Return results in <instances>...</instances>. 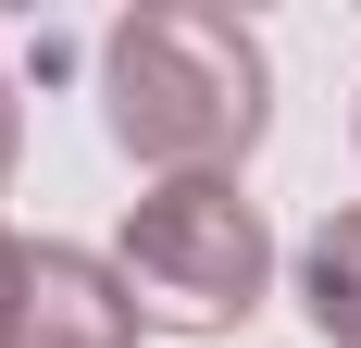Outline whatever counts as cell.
<instances>
[{"label":"cell","mask_w":361,"mask_h":348,"mask_svg":"<svg viewBox=\"0 0 361 348\" xmlns=\"http://www.w3.org/2000/svg\"><path fill=\"white\" fill-rule=\"evenodd\" d=\"M100 125L162 187L237 174L262 149V125H274V63L224 0H137L100 37Z\"/></svg>","instance_id":"cell-1"},{"label":"cell","mask_w":361,"mask_h":348,"mask_svg":"<svg viewBox=\"0 0 361 348\" xmlns=\"http://www.w3.org/2000/svg\"><path fill=\"white\" fill-rule=\"evenodd\" d=\"M112 274L137 286L149 323H175V336H224V323H250L274 299V224L237 174H187V187H149L125 199V249H112Z\"/></svg>","instance_id":"cell-2"},{"label":"cell","mask_w":361,"mask_h":348,"mask_svg":"<svg viewBox=\"0 0 361 348\" xmlns=\"http://www.w3.org/2000/svg\"><path fill=\"white\" fill-rule=\"evenodd\" d=\"M13 348H149V311H137V286L112 274L100 249L37 237V249H25V311H13Z\"/></svg>","instance_id":"cell-3"},{"label":"cell","mask_w":361,"mask_h":348,"mask_svg":"<svg viewBox=\"0 0 361 348\" xmlns=\"http://www.w3.org/2000/svg\"><path fill=\"white\" fill-rule=\"evenodd\" d=\"M299 311L324 348H361V211H324L299 249Z\"/></svg>","instance_id":"cell-4"},{"label":"cell","mask_w":361,"mask_h":348,"mask_svg":"<svg viewBox=\"0 0 361 348\" xmlns=\"http://www.w3.org/2000/svg\"><path fill=\"white\" fill-rule=\"evenodd\" d=\"M13 311H25V237L0 224V348H13Z\"/></svg>","instance_id":"cell-5"},{"label":"cell","mask_w":361,"mask_h":348,"mask_svg":"<svg viewBox=\"0 0 361 348\" xmlns=\"http://www.w3.org/2000/svg\"><path fill=\"white\" fill-rule=\"evenodd\" d=\"M13 162H25V100H13V63H0V187H13Z\"/></svg>","instance_id":"cell-6"}]
</instances>
